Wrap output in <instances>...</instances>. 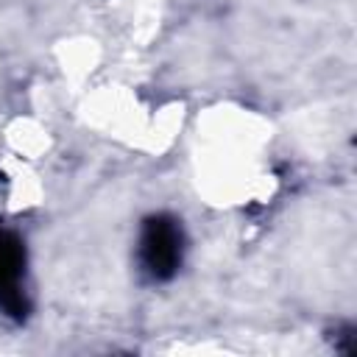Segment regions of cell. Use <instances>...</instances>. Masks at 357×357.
<instances>
[{"label":"cell","instance_id":"6da1fadb","mask_svg":"<svg viewBox=\"0 0 357 357\" xmlns=\"http://www.w3.org/2000/svg\"><path fill=\"white\" fill-rule=\"evenodd\" d=\"M181 254H184L181 226L170 215L148 218L145 226H142V234H139V265H142V271L151 279L165 282L178 271Z\"/></svg>","mask_w":357,"mask_h":357},{"label":"cell","instance_id":"7a4b0ae2","mask_svg":"<svg viewBox=\"0 0 357 357\" xmlns=\"http://www.w3.org/2000/svg\"><path fill=\"white\" fill-rule=\"evenodd\" d=\"M22 273H25L22 243L14 234L0 231V307L8 312L22 310V290H20Z\"/></svg>","mask_w":357,"mask_h":357}]
</instances>
